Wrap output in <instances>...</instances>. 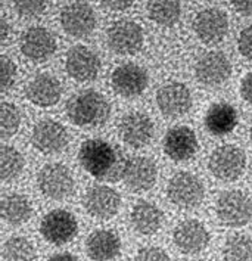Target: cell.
Returning a JSON list of instances; mask_svg holds the SVG:
<instances>
[{
  "instance_id": "cell-1",
  "label": "cell",
  "mask_w": 252,
  "mask_h": 261,
  "mask_svg": "<svg viewBox=\"0 0 252 261\" xmlns=\"http://www.w3.org/2000/svg\"><path fill=\"white\" fill-rule=\"evenodd\" d=\"M78 160L84 170L96 179L115 180L118 173V153L111 143L102 139H89L86 140L80 152Z\"/></svg>"
},
{
  "instance_id": "cell-2",
  "label": "cell",
  "mask_w": 252,
  "mask_h": 261,
  "mask_svg": "<svg viewBox=\"0 0 252 261\" xmlns=\"http://www.w3.org/2000/svg\"><path fill=\"white\" fill-rule=\"evenodd\" d=\"M67 114L71 123L78 127H96L109 118L111 107L103 95L87 89L71 96L67 102Z\"/></svg>"
},
{
  "instance_id": "cell-3",
  "label": "cell",
  "mask_w": 252,
  "mask_h": 261,
  "mask_svg": "<svg viewBox=\"0 0 252 261\" xmlns=\"http://www.w3.org/2000/svg\"><path fill=\"white\" fill-rule=\"evenodd\" d=\"M218 220L229 227H242L252 219L251 198L242 191H227L215 204Z\"/></svg>"
},
{
  "instance_id": "cell-4",
  "label": "cell",
  "mask_w": 252,
  "mask_h": 261,
  "mask_svg": "<svg viewBox=\"0 0 252 261\" xmlns=\"http://www.w3.org/2000/svg\"><path fill=\"white\" fill-rule=\"evenodd\" d=\"M204 195L205 189L202 181L192 173L180 171L168 181L167 196L170 202L183 210L196 208L202 202Z\"/></svg>"
},
{
  "instance_id": "cell-5",
  "label": "cell",
  "mask_w": 252,
  "mask_h": 261,
  "mask_svg": "<svg viewBox=\"0 0 252 261\" xmlns=\"http://www.w3.org/2000/svg\"><path fill=\"white\" fill-rule=\"evenodd\" d=\"M208 167L214 177L223 181H233L243 174L246 156L239 146L223 145L211 153Z\"/></svg>"
},
{
  "instance_id": "cell-6",
  "label": "cell",
  "mask_w": 252,
  "mask_h": 261,
  "mask_svg": "<svg viewBox=\"0 0 252 261\" xmlns=\"http://www.w3.org/2000/svg\"><path fill=\"white\" fill-rule=\"evenodd\" d=\"M37 186L40 192L50 199H65L74 191V179L71 171L62 164H47L39 171Z\"/></svg>"
},
{
  "instance_id": "cell-7",
  "label": "cell",
  "mask_w": 252,
  "mask_h": 261,
  "mask_svg": "<svg viewBox=\"0 0 252 261\" xmlns=\"http://www.w3.org/2000/svg\"><path fill=\"white\" fill-rule=\"evenodd\" d=\"M154 133L155 127L151 117L140 111L126 114L118 124V135L121 140L136 149L151 143Z\"/></svg>"
},
{
  "instance_id": "cell-8",
  "label": "cell",
  "mask_w": 252,
  "mask_h": 261,
  "mask_svg": "<svg viewBox=\"0 0 252 261\" xmlns=\"http://www.w3.org/2000/svg\"><path fill=\"white\" fill-rule=\"evenodd\" d=\"M106 40L112 52L118 55H133L143 46V30L134 21L121 19L109 27Z\"/></svg>"
},
{
  "instance_id": "cell-9",
  "label": "cell",
  "mask_w": 252,
  "mask_h": 261,
  "mask_svg": "<svg viewBox=\"0 0 252 261\" xmlns=\"http://www.w3.org/2000/svg\"><path fill=\"white\" fill-rule=\"evenodd\" d=\"M43 238L52 245H65L78 232L75 217L65 210H53L43 217L40 224Z\"/></svg>"
},
{
  "instance_id": "cell-10",
  "label": "cell",
  "mask_w": 252,
  "mask_h": 261,
  "mask_svg": "<svg viewBox=\"0 0 252 261\" xmlns=\"http://www.w3.org/2000/svg\"><path fill=\"white\" fill-rule=\"evenodd\" d=\"M68 132L67 128L53 120H43L37 123L33 128L31 143L33 146L42 153L52 155L64 151L68 145Z\"/></svg>"
},
{
  "instance_id": "cell-11",
  "label": "cell",
  "mask_w": 252,
  "mask_h": 261,
  "mask_svg": "<svg viewBox=\"0 0 252 261\" xmlns=\"http://www.w3.org/2000/svg\"><path fill=\"white\" fill-rule=\"evenodd\" d=\"M61 25L71 37L83 39L92 34V31L96 27V16L87 3L74 2L62 9Z\"/></svg>"
},
{
  "instance_id": "cell-12",
  "label": "cell",
  "mask_w": 252,
  "mask_h": 261,
  "mask_svg": "<svg viewBox=\"0 0 252 261\" xmlns=\"http://www.w3.org/2000/svg\"><path fill=\"white\" fill-rule=\"evenodd\" d=\"M83 205L86 211L99 220L112 219L121 205V196L109 186H93L84 195Z\"/></svg>"
},
{
  "instance_id": "cell-13",
  "label": "cell",
  "mask_w": 252,
  "mask_h": 261,
  "mask_svg": "<svg viewBox=\"0 0 252 261\" xmlns=\"http://www.w3.org/2000/svg\"><path fill=\"white\" fill-rule=\"evenodd\" d=\"M232 74V64L221 52H208L199 58L195 65L198 82L207 87H217L229 80Z\"/></svg>"
},
{
  "instance_id": "cell-14",
  "label": "cell",
  "mask_w": 252,
  "mask_h": 261,
  "mask_svg": "<svg viewBox=\"0 0 252 261\" xmlns=\"http://www.w3.org/2000/svg\"><path fill=\"white\" fill-rule=\"evenodd\" d=\"M111 84L117 95L136 97L142 95L148 86V72L136 64H123L114 69Z\"/></svg>"
},
{
  "instance_id": "cell-15",
  "label": "cell",
  "mask_w": 252,
  "mask_h": 261,
  "mask_svg": "<svg viewBox=\"0 0 252 261\" xmlns=\"http://www.w3.org/2000/svg\"><path fill=\"white\" fill-rule=\"evenodd\" d=\"M65 68L74 80L92 82L100 71V59L98 54L87 46H74L67 54Z\"/></svg>"
},
{
  "instance_id": "cell-16",
  "label": "cell",
  "mask_w": 252,
  "mask_h": 261,
  "mask_svg": "<svg viewBox=\"0 0 252 261\" xmlns=\"http://www.w3.org/2000/svg\"><path fill=\"white\" fill-rule=\"evenodd\" d=\"M121 177L127 188H130L133 192H146L152 189L156 183V165L152 160L145 156L131 158L123 165Z\"/></svg>"
},
{
  "instance_id": "cell-17",
  "label": "cell",
  "mask_w": 252,
  "mask_h": 261,
  "mask_svg": "<svg viewBox=\"0 0 252 261\" xmlns=\"http://www.w3.org/2000/svg\"><path fill=\"white\" fill-rule=\"evenodd\" d=\"M193 30L199 40L207 44L220 43L229 31V18L217 8H208L195 16Z\"/></svg>"
},
{
  "instance_id": "cell-18",
  "label": "cell",
  "mask_w": 252,
  "mask_h": 261,
  "mask_svg": "<svg viewBox=\"0 0 252 261\" xmlns=\"http://www.w3.org/2000/svg\"><path fill=\"white\" fill-rule=\"evenodd\" d=\"M173 239L180 252L193 255L208 247L210 233L201 221L190 219V220L182 221L174 229Z\"/></svg>"
},
{
  "instance_id": "cell-19",
  "label": "cell",
  "mask_w": 252,
  "mask_h": 261,
  "mask_svg": "<svg viewBox=\"0 0 252 261\" xmlns=\"http://www.w3.org/2000/svg\"><path fill=\"white\" fill-rule=\"evenodd\" d=\"M22 55L34 62H42L53 55L56 40L53 34L43 27H33L27 30L19 40Z\"/></svg>"
},
{
  "instance_id": "cell-20",
  "label": "cell",
  "mask_w": 252,
  "mask_h": 261,
  "mask_svg": "<svg viewBox=\"0 0 252 261\" xmlns=\"http://www.w3.org/2000/svg\"><path fill=\"white\" fill-rule=\"evenodd\" d=\"M156 103L164 115L180 117L190 110L192 95L190 90L182 83H168L158 90Z\"/></svg>"
},
{
  "instance_id": "cell-21",
  "label": "cell",
  "mask_w": 252,
  "mask_h": 261,
  "mask_svg": "<svg viewBox=\"0 0 252 261\" xmlns=\"http://www.w3.org/2000/svg\"><path fill=\"white\" fill-rule=\"evenodd\" d=\"M25 95L31 103L40 108H49L59 102L62 96V86L55 75L43 72L36 75L27 84Z\"/></svg>"
},
{
  "instance_id": "cell-22",
  "label": "cell",
  "mask_w": 252,
  "mask_h": 261,
  "mask_svg": "<svg viewBox=\"0 0 252 261\" xmlns=\"http://www.w3.org/2000/svg\"><path fill=\"white\" fill-rule=\"evenodd\" d=\"M164 151L173 161L190 160L198 151L195 132L186 125L170 128L164 138Z\"/></svg>"
},
{
  "instance_id": "cell-23",
  "label": "cell",
  "mask_w": 252,
  "mask_h": 261,
  "mask_svg": "<svg viewBox=\"0 0 252 261\" xmlns=\"http://www.w3.org/2000/svg\"><path fill=\"white\" fill-rule=\"evenodd\" d=\"M121 241L112 230H96L86 241L87 255L93 261H111L120 255Z\"/></svg>"
},
{
  "instance_id": "cell-24",
  "label": "cell",
  "mask_w": 252,
  "mask_h": 261,
  "mask_svg": "<svg viewBox=\"0 0 252 261\" xmlns=\"http://www.w3.org/2000/svg\"><path fill=\"white\" fill-rule=\"evenodd\" d=\"M130 223L137 233L154 234L161 229L164 223V214L152 202L139 201L131 210Z\"/></svg>"
},
{
  "instance_id": "cell-25",
  "label": "cell",
  "mask_w": 252,
  "mask_h": 261,
  "mask_svg": "<svg viewBox=\"0 0 252 261\" xmlns=\"http://www.w3.org/2000/svg\"><path fill=\"white\" fill-rule=\"evenodd\" d=\"M205 125L211 135L224 136L233 132L235 127L238 125V112L227 102L214 103L207 112Z\"/></svg>"
},
{
  "instance_id": "cell-26",
  "label": "cell",
  "mask_w": 252,
  "mask_h": 261,
  "mask_svg": "<svg viewBox=\"0 0 252 261\" xmlns=\"http://www.w3.org/2000/svg\"><path fill=\"white\" fill-rule=\"evenodd\" d=\"M33 206L27 196L21 193H11L2 199V217L11 226H21L30 220Z\"/></svg>"
},
{
  "instance_id": "cell-27",
  "label": "cell",
  "mask_w": 252,
  "mask_h": 261,
  "mask_svg": "<svg viewBox=\"0 0 252 261\" xmlns=\"http://www.w3.org/2000/svg\"><path fill=\"white\" fill-rule=\"evenodd\" d=\"M182 12L180 0H149L148 14L149 18L162 27L174 25Z\"/></svg>"
},
{
  "instance_id": "cell-28",
  "label": "cell",
  "mask_w": 252,
  "mask_h": 261,
  "mask_svg": "<svg viewBox=\"0 0 252 261\" xmlns=\"http://www.w3.org/2000/svg\"><path fill=\"white\" fill-rule=\"evenodd\" d=\"M25 160L22 153L12 146L3 145L0 149V177L3 181H12L24 170Z\"/></svg>"
},
{
  "instance_id": "cell-29",
  "label": "cell",
  "mask_w": 252,
  "mask_h": 261,
  "mask_svg": "<svg viewBox=\"0 0 252 261\" xmlns=\"http://www.w3.org/2000/svg\"><path fill=\"white\" fill-rule=\"evenodd\" d=\"M5 261H33L36 258V248L24 236H12L3 245Z\"/></svg>"
},
{
  "instance_id": "cell-30",
  "label": "cell",
  "mask_w": 252,
  "mask_h": 261,
  "mask_svg": "<svg viewBox=\"0 0 252 261\" xmlns=\"http://www.w3.org/2000/svg\"><path fill=\"white\" fill-rule=\"evenodd\" d=\"M224 261H252V238L246 234L230 236L223 249Z\"/></svg>"
},
{
  "instance_id": "cell-31",
  "label": "cell",
  "mask_w": 252,
  "mask_h": 261,
  "mask_svg": "<svg viewBox=\"0 0 252 261\" xmlns=\"http://www.w3.org/2000/svg\"><path fill=\"white\" fill-rule=\"evenodd\" d=\"M21 124V114L18 108L9 103V102H2L0 105V136L3 140L12 138L18 132Z\"/></svg>"
},
{
  "instance_id": "cell-32",
  "label": "cell",
  "mask_w": 252,
  "mask_h": 261,
  "mask_svg": "<svg viewBox=\"0 0 252 261\" xmlns=\"http://www.w3.org/2000/svg\"><path fill=\"white\" fill-rule=\"evenodd\" d=\"M12 6L19 16L34 18L46 11L47 0H12Z\"/></svg>"
},
{
  "instance_id": "cell-33",
  "label": "cell",
  "mask_w": 252,
  "mask_h": 261,
  "mask_svg": "<svg viewBox=\"0 0 252 261\" xmlns=\"http://www.w3.org/2000/svg\"><path fill=\"white\" fill-rule=\"evenodd\" d=\"M0 90L5 93L14 86L15 79H16V65L12 59H9L6 55L0 56Z\"/></svg>"
},
{
  "instance_id": "cell-34",
  "label": "cell",
  "mask_w": 252,
  "mask_h": 261,
  "mask_svg": "<svg viewBox=\"0 0 252 261\" xmlns=\"http://www.w3.org/2000/svg\"><path fill=\"white\" fill-rule=\"evenodd\" d=\"M134 261H170L168 254L158 247H148L140 249Z\"/></svg>"
},
{
  "instance_id": "cell-35",
  "label": "cell",
  "mask_w": 252,
  "mask_h": 261,
  "mask_svg": "<svg viewBox=\"0 0 252 261\" xmlns=\"http://www.w3.org/2000/svg\"><path fill=\"white\" fill-rule=\"evenodd\" d=\"M238 47L240 55L252 62V25L243 28L239 34Z\"/></svg>"
},
{
  "instance_id": "cell-36",
  "label": "cell",
  "mask_w": 252,
  "mask_h": 261,
  "mask_svg": "<svg viewBox=\"0 0 252 261\" xmlns=\"http://www.w3.org/2000/svg\"><path fill=\"white\" fill-rule=\"evenodd\" d=\"M240 95L252 105V72H248L240 83Z\"/></svg>"
},
{
  "instance_id": "cell-37",
  "label": "cell",
  "mask_w": 252,
  "mask_h": 261,
  "mask_svg": "<svg viewBox=\"0 0 252 261\" xmlns=\"http://www.w3.org/2000/svg\"><path fill=\"white\" fill-rule=\"evenodd\" d=\"M102 2L111 11H126L133 5L134 0H102Z\"/></svg>"
},
{
  "instance_id": "cell-38",
  "label": "cell",
  "mask_w": 252,
  "mask_h": 261,
  "mask_svg": "<svg viewBox=\"0 0 252 261\" xmlns=\"http://www.w3.org/2000/svg\"><path fill=\"white\" fill-rule=\"evenodd\" d=\"M235 11L240 15H252V0H230Z\"/></svg>"
},
{
  "instance_id": "cell-39",
  "label": "cell",
  "mask_w": 252,
  "mask_h": 261,
  "mask_svg": "<svg viewBox=\"0 0 252 261\" xmlns=\"http://www.w3.org/2000/svg\"><path fill=\"white\" fill-rule=\"evenodd\" d=\"M49 261H78L77 257H74V255H71L68 252H62V254H55V255H52Z\"/></svg>"
},
{
  "instance_id": "cell-40",
  "label": "cell",
  "mask_w": 252,
  "mask_h": 261,
  "mask_svg": "<svg viewBox=\"0 0 252 261\" xmlns=\"http://www.w3.org/2000/svg\"><path fill=\"white\" fill-rule=\"evenodd\" d=\"M0 30H2V34H0L2 43H5L6 39H8V36H9V25H8V22H6V18H5V16H3L2 21H0Z\"/></svg>"
},
{
  "instance_id": "cell-41",
  "label": "cell",
  "mask_w": 252,
  "mask_h": 261,
  "mask_svg": "<svg viewBox=\"0 0 252 261\" xmlns=\"http://www.w3.org/2000/svg\"><path fill=\"white\" fill-rule=\"evenodd\" d=\"M249 139H251V143H252V127H251V132H249Z\"/></svg>"
}]
</instances>
